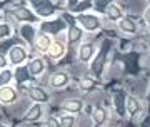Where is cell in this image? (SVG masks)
<instances>
[{
	"instance_id": "obj_29",
	"label": "cell",
	"mask_w": 150,
	"mask_h": 127,
	"mask_svg": "<svg viewBox=\"0 0 150 127\" xmlns=\"http://www.w3.org/2000/svg\"><path fill=\"white\" fill-rule=\"evenodd\" d=\"M12 35V27L7 22H0V39H8Z\"/></svg>"
},
{
	"instance_id": "obj_15",
	"label": "cell",
	"mask_w": 150,
	"mask_h": 127,
	"mask_svg": "<svg viewBox=\"0 0 150 127\" xmlns=\"http://www.w3.org/2000/svg\"><path fill=\"white\" fill-rule=\"evenodd\" d=\"M65 52H67V45L64 42H60V40H54L47 50V55L50 60H60L65 55Z\"/></svg>"
},
{
	"instance_id": "obj_7",
	"label": "cell",
	"mask_w": 150,
	"mask_h": 127,
	"mask_svg": "<svg viewBox=\"0 0 150 127\" xmlns=\"http://www.w3.org/2000/svg\"><path fill=\"white\" fill-rule=\"evenodd\" d=\"M10 12L13 14V17H15V20L22 22V24H37V22H40V19H38L37 15H35V12L32 10V9H28V7H13V9H10Z\"/></svg>"
},
{
	"instance_id": "obj_16",
	"label": "cell",
	"mask_w": 150,
	"mask_h": 127,
	"mask_svg": "<svg viewBox=\"0 0 150 127\" xmlns=\"http://www.w3.org/2000/svg\"><path fill=\"white\" fill-rule=\"evenodd\" d=\"M52 42H54V39L50 37V35L38 32L37 37H35V40H33V47L37 49L40 54H47V50H48V47L52 45Z\"/></svg>"
},
{
	"instance_id": "obj_6",
	"label": "cell",
	"mask_w": 150,
	"mask_h": 127,
	"mask_svg": "<svg viewBox=\"0 0 150 127\" xmlns=\"http://www.w3.org/2000/svg\"><path fill=\"white\" fill-rule=\"evenodd\" d=\"M40 32L42 34H47V35H57L60 34L62 30H67V24L64 22L62 17L59 19H54V20H45V22H40V25H38Z\"/></svg>"
},
{
	"instance_id": "obj_9",
	"label": "cell",
	"mask_w": 150,
	"mask_h": 127,
	"mask_svg": "<svg viewBox=\"0 0 150 127\" xmlns=\"http://www.w3.org/2000/svg\"><path fill=\"white\" fill-rule=\"evenodd\" d=\"M25 90H27V94H28V99L35 101L37 104H47L50 101L48 92L45 89H42V87H38V85H28Z\"/></svg>"
},
{
	"instance_id": "obj_2",
	"label": "cell",
	"mask_w": 150,
	"mask_h": 127,
	"mask_svg": "<svg viewBox=\"0 0 150 127\" xmlns=\"http://www.w3.org/2000/svg\"><path fill=\"white\" fill-rule=\"evenodd\" d=\"M75 19H77V25L85 32H97L102 29V19H100V15L87 14L85 12V14H79Z\"/></svg>"
},
{
	"instance_id": "obj_31",
	"label": "cell",
	"mask_w": 150,
	"mask_h": 127,
	"mask_svg": "<svg viewBox=\"0 0 150 127\" xmlns=\"http://www.w3.org/2000/svg\"><path fill=\"white\" fill-rule=\"evenodd\" d=\"M62 19H64V22L67 24V27L75 25V24H77V19H75V15H74V14H70V12H64V14H62Z\"/></svg>"
},
{
	"instance_id": "obj_28",
	"label": "cell",
	"mask_w": 150,
	"mask_h": 127,
	"mask_svg": "<svg viewBox=\"0 0 150 127\" xmlns=\"http://www.w3.org/2000/svg\"><path fill=\"white\" fill-rule=\"evenodd\" d=\"M59 122H60L62 127H74L75 126V117H74V114H67V116L60 117Z\"/></svg>"
},
{
	"instance_id": "obj_41",
	"label": "cell",
	"mask_w": 150,
	"mask_h": 127,
	"mask_svg": "<svg viewBox=\"0 0 150 127\" xmlns=\"http://www.w3.org/2000/svg\"><path fill=\"white\" fill-rule=\"evenodd\" d=\"M0 7H2V5H0Z\"/></svg>"
},
{
	"instance_id": "obj_17",
	"label": "cell",
	"mask_w": 150,
	"mask_h": 127,
	"mask_svg": "<svg viewBox=\"0 0 150 127\" xmlns=\"http://www.w3.org/2000/svg\"><path fill=\"white\" fill-rule=\"evenodd\" d=\"M60 107L64 109L65 112H70V114H79V112H82V109H83V102L80 101V99H65L62 104H60Z\"/></svg>"
},
{
	"instance_id": "obj_30",
	"label": "cell",
	"mask_w": 150,
	"mask_h": 127,
	"mask_svg": "<svg viewBox=\"0 0 150 127\" xmlns=\"http://www.w3.org/2000/svg\"><path fill=\"white\" fill-rule=\"evenodd\" d=\"M142 22L147 27V30H150V5H147L144 9V12H142Z\"/></svg>"
},
{
	"instance_id": "obj_24",
	"label": "cell",
	"mask_w": 150,
	"mask_h": 127,
	"mask_svg": "<svg viewBox=\"0 0 150 127\" xmlns=\"http://www.w3.org/2000/svg\"><path fill=\"white\" fill-rule=\"evenodd\" d=\"M13 80V70H10L8 67L4 70H0V87H5Z\"/></svg>"
},
{
	"instance_id": "obj_32",
	"label": "cell",
	"mask_w": 150,
	"mask_h": 127,
	"mask_svg": "<svg viewBox=\"0 0 150 127\" xmlns=\"http://www.w3.org/2000/svg\"><path fill=\"white\" fill-rule=\"evenodd\" d=\"M50 4H54V2H52V0H30V5L33 7V10H37L40 7L50 5Z\"/></svg>"
},
{
	"instance_id": "obj_38",
	"label": "cell",
	"mask_w": 150,
	"mask_h": 127,
	"mask_svg": "<svg viewBox=\"0 0 150 127\" xmlns=\"http://www.w3.org/2000/svg\"><path fill=\"white\" fill-rule=\"evenodd\" d=\"M145 4H147V5H150V0H145Z\"/></svg>"
},
{
	"instance_id": "obj_13",
	"label": "cell",
	"mask_w": 150,
	"mask_h": 127,
	"mask_svg": "<svg viewBox=\"0 0 150 127\" xmlns=\"http://www.w3.org/2000/svg\"><path fill=\"white\" fill-rule=\"evenodd\" d=\"M18 34H20V37H22L23 42H27L28 45H33V40L37 37L38 30L32 25V24H22V25L18 27Z\"/></svg>"
},
{
	"instance_id": "obj_5",
	"label": "cell",
	"mask_w": 150,
	"mask_h": 127,
	"mask_svg": "<svg viewBox=\"0 0 150 127\" xmlns=\"http://www.w3.org/2000/svg\"><path fill=\"white\" fill-rule=\"evenodd\" d=\"M117 29L120 30L122 35H125V37H137V35H139V30H140L139 24L129 15H123L122 19L117 22Z\"/></svg>"
},
{
	"instance_id": "obj_35",
	"label": "cell",
	"mask_w": 150,
	"mask_h": 127,
	"mask_svg": "<svg viewBox=\"0 0 150 127\" xmlns=\"http://www.w3.org/2000/svg\"><path fill=\"white\" fill-rule=\"evenodd\" d=\"M142 40H144V44L147 45V49H150V30H147L144 35H142Z\"/></svg>"
},
{
	"instance_id": "obj_3",
	"label": "cell",
	"mask_w": 150,
	"mask_h": 127,
	"mask_svg": "<svg viewBox=\"0 0 150 127\" xmlns=\"http://www.w3.org/2000/svg\"><path fill=\"white\" fill-rule=\"evenodd\" d=\"M142 112H144V101L135 94H127V97H125V116H129L130 119H135Z\"/></svg>"
},
{
	"instance_id": "obj_10",
	"label": "cell",
	"mask_w": 150,
	"mask_h": 127,
	"mask_svg": "<svg viewBox=\"0 0 150 127\" xmlns=\"http://www.w3.org/2000/svg\"><path fill=\"white\" fill-rule=\"evenodd\" d=\"M69 80H70V75L67 72H54V74L50 75L48 85H50V89L60 90V89H65L69 85Z\"/></svg>"
},
{
	"instance_id": "obj_22",
	"label": "cell",
	"mask_w": 150,
	"mask_h": 127,
	"mask_svg": "<svg viewBox=\"0 0 150 127\" xmlns=\"http://www.w3.org/2000/svg\"><path fill=\"white\" fill-rule=\"evenodd\" d=\"M92 119H93V122H95L97 126H102L103 122L107 121V111L103 109V107H95L93 111H92Z\"/></svg>"
},
{
	"instance_id": "obj_21",
	"label": "cell",
	"mask_w": 150,
	"mask_h": 127,
	"mask_svg": "<svg viewBox=\"0 0 150 127\" xmlns=\"http://www.w3.org/2000/svg\"><path fill=\"white\" fill-rule=\"evenodd\" d=\"M40 116H42V106L40 104H33V106H30L27 109L23 119L27 122H35L37 119H40Z\"/></svg>"
},
{
	"instance_id": "obj_36",
	"label": "cell",
	"mask_w": 150,
	"mask_h": 127,
	"mask_svg": "<svg viewBox=\"0 0 150 127\" xmlns=\"http://www.w3.org/2000/svg\"><path fill=\"white\" fill-rule=\"evenodd\" d=\"M142 101L150 102V82L147 84V87H145V94H144V97H142Z\"/></svg>"
},
{
	"instance_id": "obj_18",
	"label": "cell",
	"mask_w": 150,
	"mask_h": 127,
	"mask_svg": "<svg viewBox=\"0 0 150 127\" xmlns=\"http://www.w3.org/2000/svg\"><path fill=\"white\" fill-rule=\"evenodd\" d=\"M82 37H83V30H82L77 24H75V25L67 27V42H69L70 45L79 44L82 40Z\"/></svg>"
},
{
	"instance_id": "obj_12",
	"label": "cell",
	"mask_w": 150,
	"mask_h": 127,
	"mask_svg": "<svg viewBox=\"0 0 150 127\" xmlns=\"http://www.w3.org/2000/svg\"><path fill=\"white\" fill-rule=\"evenodd\" d=\"M45 67H47V63H45V60L42 57H32L27 63V69L30 72V75H32V79L33 77H40L45 72Z\"/></svg>"
},
{
	"instance_id": "obj_23",
	"label": "cell",
	"mask_w": 150,
	"mask_h": 127,
	"mask_svg": "<svg viewBox=\"0 0 150 127\" xmlns=\"http://www.w3.org/2000/svg\"><path fill=\"white\" fill-rule=\"evenodd\" d=\"M35 12V15L38 17V19H47V17L54 15L55 14V5L54 4H50V5H45V7H40V9H37Z\"/></svg>"
},
{
	"instance_id": "obj_4",
	"label": "cell",
	"mask_w": 150,
	"mask_h": 127,
	"mask_svg": "<svg viewBox=\"0 0 150 127\" xmlns=\"http://www.w3.org/2000/svg\"><path fill=\"white\" fill-rule=\"evenodd\" d=\"M7 59H8V63L15 65V67L25 65V62H27V59H28V52L22 44H15V45L7 52Z\"/></svg>"
},
{
	"instance_id": "obj_39",
	"label": "cell",
	"mask_w": 150,
	"mask_h": 127,
	"mask_svg": "<svg viewBox=\"0 0 150 127\" xmlns=\"http://www.w3.org/2000/svg\"><path fill=\"white\" fill-rule=\"evenodd\" d=\"M85 2H90V4H92V2H93V0H85Z\"/></svg>"
},
{
	"instance_id": "obj_19",
	"label": "cell",
	"mask_w": 150,
	"mask_h": 127,
	"mask_svg": "<svg viewBox=\"0 0 150 127\" xmlns=\"http://www.w3.org/2000/svg\"><path fill=\"white\" fill-rule=\"evenodd\" d=\"M30 79H32V75L28 72L27 65H18V67L13 70V80L17 82V85L25 84V82H28Z\"/></svg>"
},
{
	"instance_id": "obj_26",
	"label": "cell",
	"mask_w": 150,
	"mask_h": 127,
	"mask_svg": "<svg viewBox=\"0 0 150 127\" xmlns=\"http://www.w3.org/2000/svg\"><path fill=\"white\" fill-rule=\"evenodd\" d=\"M95 85H97V82L93 77H85V79L80 80V89L83 92H92V90L95 89Z\"/></svg>"
},
{
	"instance_id": "obj_1",
	"label": "cell",
	"mask_w": 150,
	"mask_h": 127,
	"mask_svg": "<svg viewBox=\"0 0 150 127\" xmlns=\"http://www.w3.org/2000/svg\"><path fill=\"white\" fill-rule=\"evenodd\" d=\"M112 45V40L105 39L98 49V52L95 54V57L92 59L90 62V74L92 77H100L103 74V69H105V63H107V55H108V49Z\"/></svg>"
},
{
	"instance_id": "obj_8",
	"label": "cell",
	"mask_w": 150,
	"mask_h": 127,
	"mask_svg": "<svg viewBox=\"0 0 150 127\" xmlns=\"http://www.w3.org/2000/svg\"><path fill=\"white\" fill-rule=\"evenodd\" d=\"M97 49L93 42H82L79 47V60L82 63H90L92 59L95 57Z\"/></svg>"
},
{
	"instance_id": "obj_27",
	"label": "cell",
	"mask_w": 150,
	"mask_h": 127,
	"mask_svg": "<svg viewBox=\"0 0 150 127\" xmlns=\"http://www.w3.org/2000/svg\"><path fill=\"white\" fill-rule=\"evenodd\" d=\"M110 2H113V0H93V2H92V5H93L92 9L95 12H98V15H100V14L103 15V12H105V9H107V5Z\"/></svg>"
},
{
	"instance_id": "obj_34",
	"label": "cell",
	"mask_w": 150,
	"mask_h": 127,
	"mask_svg": "<svg viewBox=\"0 0 150 127\" xmlns=\"http://www.w3.org/2000/svg\"><path fill=\"white\" fill-rule=\"evenodd\" d=\"M47 127H62V126H60L59 119H55V117H50V119L47 121Z\"/></svg>"
},
{
	"instance_id": "obj_33",
	"label": "cell",
	"mask_w": 150,
	"mask_h": 127,
	"mask_svg": "<svg viewBox=\"0 0 150 127\" xmlns=\"http://www.w3.org/2000/svg\"><path fill=\"white\" fill-rule=\"evenodd\" d=\"M8 67V59H7L5 54H0V70H4Z\"/></svg>"
},
{
	"instance_id": "obj_37",
	"label": "cell",
	"mask_w": 150,
	"mask_h": 127,
	"mask_svg": "<svg viewBox=\"0 0 150 127\" xmlns=\"http://www.w3.org/2000/svg\"><path fill=\"white\" fill-rule=\"evenodd\" d=\"M77 4H79V0H67V7H69V12L72 10V9H74Z\"/></svg>"
},
{
	"instance_id": "obj_14",
	"label": "cell",
	"mask_w": 150,
	"mask_h": 127,
	"mask_svg": "<svg viewBox=\"0 0 150 127\" xmlns=\"http://www.w3.org/2000/svg\"><path fill=\"white\" fill-rule=\"evenodd\" d=\"M17 99H18V92L15 87H10V85L0 87V102L2 104L10 106V104H15Z\"/></svg>"
},
{
	"instance_id": "obj_11",
	"label": "cell",
	"mask_w": 150,
	"mask_h": 127,
	"mask_svg": "<svg viewBox=\"0 0 150 127\" xmlns=\"http://www.w3.org/2000/svg\"><path fill=\"white\" fill-rule=\"evenodd\" d=\"M103 15L107 17L108 22H113V24H117L120 19H122L123 15H125V10H123L122 7L118 5L117 2L113 0V2H110L107 5V9H105V12H103Z\"/></svg>"
},
{
	"instance_id": "obj_40",
	"label": "cell",
	"mask_w": 150,
	"mask_h": 127,
	"mask_svg": "<svg viewBox=\"0 0 150 127\" xmlns=\"http://www.w3.org/2000/svg\"><path fill=\"white\" fill-rule=\"evenodd\" d=\"M0 127H7V126H2V124H0Z\"/></svg>"
},
{
	"instance_id": "obj_25",
	"label": "cell",
	"mask_w": 150,
	"mask_h": 127,
	"mask_svg": "<svg viewBox=\"0 0 150 127\" xmlns=\"http://www.w3.org/2000/svg\"><path fill=\"white\" fill-rule=\"evenodd\" d=\"M92 7H93V5H92L90 2L80 0V2H79V4H77V5H75L74 9H72V10H70V14H85L87 10H90Z\"/></svg>"
},
{
	"instance_id": "obj_20",
	"label": "cell",
	"mask_w": 150,
	"mask_h": 127,
	"mask_svg": "<svg viewBox=\"0 0 150 127\" xmlns=\"http://www.w3.org/2000/svg\"><path fill=\"white\" fill-rule=\"evenodd\" d=\"M125 97H127V94L125 92H115L113 94V107H115V111H117V114L120 117H125Z\"/></svg>"
}]
</instances>
